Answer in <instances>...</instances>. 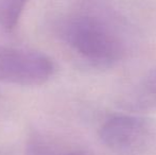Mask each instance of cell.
<instances>
[{"mask_svg":"<svg viewBox=\"0 0 156 155\" xmlns=\"http://www.w3.org/2000/svg\"><path fill=\"white\" fill-rule=\"evenodd\" d=\"M126 113L147 115L156 112V69L150 70L121 95L117 102Z\"/></svg>","mask_w":156,"mask_h":155,"instance_id":"cell-4","label":"cell"},{"mask_svg":"<svg viewBox=\"0 0 156 155\" xmlns=\"http://www.w3.org/2000/svg\"><path fill=\"white\" fill-rule=\"evenodd\" d=\"M99 138L117 155H156V119L133 113L116 115L103 122Z\"/></svg>","mask_w":156,"mask_h":155,"instance_id":"cell-2","label":"cell"},{"mask_svg":"<svg viewBox=\"0 0 156 155\" xmlns=\"http://www.w3.org/2000/svg\"><path fill=\"white\" fill-rule=\"evenodd\" d=\"M1 48H2V46H0V52H1Z\"/></svg>","mask_w":156,"mask_h":155,"instance_id":"cell-7","label":"cell"},{"mask_svg":"<svg viewBox=\"0 0 156 155\" xmlns=\"http://www.w3.org/2000/svg\"><path fill=\"white\" fill-rule=\"evenodd\" d=\"M28 0H0V28L13 30L18 23Z\"/></svg>","mask_w":156,"mask_h":155,"instance_id":"cell-5","label":"cell"},{"mask_svg":"<svg viewBox=\"0 0 156 155\" xmlns=\"http://www.w3.org/2000/svg\"><path fill=\"white\" fill-rule=\"evenodd\" d=\"M67 155H90L86 152H82V151H74V152H71V153H68Z\"/></svg>","mask_w":156,"mask_h":155,"instance_id":"cell-6","label":"cell"},{"mask_svg":"<svg viewBox=\"0 0 156 155\" xmlns=\"http://www.w3.org/2000/svg\"><path fill=\"white\" fill-rule=\"evenodd\" d=\"M55 71L49 56L38 51L2 46L0 82L21 86H36L50 80Z\"/></svg>","mask_w":156,"mask_h":155,"instance_id":"cell-3","label":"cell"},{"mask_svg":"<svg viewBox=\"0 0 156 155\" xmlns=\"http://www.w3.org/2000/svg\"><path fill=\"white\" fill-rule=\"evenodd\" d=\"M63 41L83 61L98 67H111L125 55L122 36L105 17L91 10H80L61 21Z\"/></svg>","mask_w":156,"mask_h":155,"instance_id":"cell-1","label":"cell"}]
</instances>
